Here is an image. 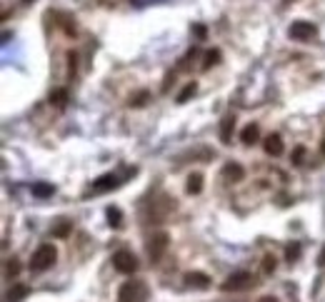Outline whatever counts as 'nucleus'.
I'll return each instance as SVG.
<instances>
[{
  "mask_svg": "<svg viewBox=\"0 0 325 302\" xmlns=\"http://www.w3.org/2000/svg\"><path fill=\"white\" fill-rule=\"evenodd\" d=\"M55 260H58V250L45 242V245H40V247L33 252V257H30V270H33V272H45V270H50V267L55 265Z\"/></svg>",
  "mask_w": 325,
  "mask_h": 302,
  "instance_id": "obj_1",
  "label": "nucleus"
},
{
  "mask_svg": "<svg viewBox=\"0 0 325 302\" xmlns=\"http://www.w3.org/2000/svg\"><path fill=\"white\" fill-rule=\"evenodd\" d=\"M148 300V287L143 280H128L118 290V302H145Z\"/></svg>",
  "mask_w": 325,
  "mask_h": 302,
  "instance_id": "obj_2",
  "label": "nucleus"
},
{
  "mask_svg": "<svg viewBox=\"0 0 325 302\" xmlns=\"http://www.w3.org/2000/svg\"><path fill=\"white\" fill-rule=\"evenodd\" d=\"M253 285H255V277H253L250 272L240 270V272H233V275L220 285V290H223V292H238V290H248V287H253Z\"/></svg>",
  "mask_w": 325,
  "mask_h": 302,
  "instance_id": "obj_3",
  "label": "nucleus"
},
{
  "mask_svg": "<svg viewBox=\"0 0 325 302\" xmlns=\"http://www.w3.org/2000/svg\"><path fill=\"white\" fill-rule=\"evenodd\" d=\"M315 33H318V28H315L313 23H308V20H295V23L288 28V35H290L293 40H298V43H308V40H313V38H315Z\"/></svg>",
  "mask_w": 325,
  "mask_h": 302,
  "instance_id": "obj_4",
  "label": "nucleus"
},
{
  "mask_svg": "<svg viewBox=\"0 0 325 302\" xmlns=\"http://www.w3.org/2000/svg\"><path fill=\"white\" fill-rule=\"evenodd\" d=\"M113 267L120 272V275H133L138 270V257L130 252V250H118L113 255Z\"/></svg>",
  "mask_w": 325,
  "mask_h": 302,
  "instance_id": "obj_5",
  "label": "nucleus"
},
{
  "mask_svg": "<svg viewBox=\"0 0 325 302\" xmlns=\"http://www.w3.org/2000/svg\"><path fill=\"white\" fill-rule=\"evenodd\" d=\"M168 245H170V237H168V232H155V235L148 240V257H150L153 262H158V260L165 255Z\"/></svg>",
  "mask_w": 325,
  "mask_h": 302,
  "instance_id": "obj_6",
  "label": "nucleus"
},
{
  "mask_svg": "<svg viewBox=\"0 0 325 302\" xmlns=\"http://www.w3.org/2000/svg\"><path fill=\"white\" fill-rule=\"evenodd\" d=\"M120 182H123V180H120L118 175H113V172H110V175H103V177H98V180L93 182V192H110V190L118 187Z\"/></svg>",
  "mask_w": 325,
  "mask_h": 302,
  "instance_id": "obj_7",
  "label": "nucleus"
},
{
  "mask_svg": "<svg viewBox=\"0 0 325 302\" xmlns=\"http://www.w3.org/2000/svg\"><path fill=\"white\" fill-rule=\"evenodd\" d=\"M233 130H235V115H225L220 120V143L223 145L233 143Z\"/></svg>",
  "mask_w": 325,
  "mask_h": 302,
  "instance_id": "obj_8",
  "label": "nucleus"
},
{
  "mask_svg": "<svg viewBox=\"0 0 325 302\" xmlns=\"http://www.w3.org/2000/svg\"><path fill=\"white\" fill-rule=\"evenodd\" d=\"M263 148H265V152L270 155V157H280L283 155V138L280 135H268L265 140H263Z\"/></svg>",
  "mask_w": 325,
  "mask_h": 302,
  "instance_id": "obj_9",
  "label": "nucleus"
},
{
  "mask_svg": "<svg viewBox=\"0 0 325 302\" xmlns=\"http://www.w3.org/2000/svg\"><path fill=\"white\" fill-rule=\"evenodd\" d=\"M185 285L193 290H208L210 287V277L205 272H188L185 275Z\"/></svg>",
  "mask_w": 325,
  "mask_h": 302,
  "instance_id": "obj_10",
  "label": "nucleus"
},
{
  "mask_svg": "<svg viewBox=\"0 0 325 302\" xmlns=\"http://www.w3.org/2000/svg\"><path fill=\"white\" fill-rule=\"evenodd\" d=\"M223 177L230 180V182H240V180L245 177V170H243V165H238V162H228V165L223 167Z\"/></svg>",
  "mask_w": 325,
  "mask_h": 302,
  "instance_id": "obj_11",
  "label": "nucleus"
},
{
  "mask_svg": "<svg viewBox=\"0 0 325 302\" xmlns=\"http://www.w3.org/2000/svg\"><path fill=\"white\" fill-rule=\"evenodd\" d=\"M30 295V287L28 285H13L10 290H8V295H5V302H20V300H25Z\"/></svg>",
  "mask_w": 325,
  "mask_h": 302,
  "instance_id": "obj_12",
  "label": "nucleus"
},
{
  "mask_svg": "<svg viewBox=\"0 0 325 302\" xmlns=\"http://www.w3.org/2000/svg\"><path fill=\"white\" fill-rule=\"evenodd\" d=\"M50 232H53V237L65 240V237H70V232H73V223H70V220H65V218H60L55 225L50 227Z\"/></svg>",
  "mask_w": 325,
  "mask_h": 302,
  "instance_id": "obj_13",
  "label": "nucleus"
},
{
  "mask_svg": "<svg viewBox=\"0 0 325 302\" xmlns=\"http://www.w3.org/2000/svg\"><path fill=\"white\" fill-rule=\"evenodd\" d=\"M30 192L38 197V200H45V197H53V192H55V187L50 185V182H33V187H30Z\"/></svg>",
  "mask_w": 325,
  "mask_h": 302,
  "instance_id": "obj_14",
  "label": "nucleus"
},
{
  "mask_svg": "<svg viewBox=\"0 0 325 302\" xmlns=\"http://www.w3.org/2000/svg\"><path fill=\"white\" fill-rule=\"evenodd\" d=\"M258 138H260V130H258V125H245L243 128V133H240V140L245 143V145H253V143H258Z\"/></svg>",
  "mask_w": 325,
  "mask_h": 302,
  "instance_id": "obj_15",
  "label": "nucleus"
},
{
  "mask_svg": "<svg viewBox=\"0 0 325 302\" xmlns=\"http://www.w3.org/2000/svg\"><path fill=\"white\" fill-rule=\"evenodd\" d=\"M185 190H188L190 195H200V192H203V175H200V172H193V175L188 177Z\"/></svg>",
  "mask_w": 325,
  "mask_h": 302,
  "instance_id": "obj_16",
  "label": "nucleus"
},
{
  "mask_svg": "<svg viewBox=\"0 0 325 302\" xmlns=\"http://www.w3.org/2000/svg\"><path fill=\"white\" fill-rule=\"evenodd\" d=\"M105 215H108V225L110 227H118L123 225V213H120V208H115V205H110L108 210H105Z\"/></svg>",
  "mask_w": 325,
  "mask_h": 302,
  "instance_id": "obj_17",
  "label": "nucleus"
},
{
  "mask_svg": "<svg viewBox=\"0 0 325 302\" xmlns=\"http://www.w3.org/2000/svg\"><path fill=\"white\" fill-rule=\"evenodd\" d=\"M50 105H55V108L63 110L65 105H68V90H63V87L53 90V92H50Z\"/></svg>",
  "mask_w": 325,
  "mask_h": 302,
  "instance_id": "obj_18",
  "label": "nucleus"
},
{
  "mask_svg": "<svg viewBox=\"0 0 325 302\" xmlns=\"http://www.w3.org/2000/svg\"><path fill=\"white\" fill-rule=\"evenodd\" d=\"M148 100H150V92H148V90H140V92L130 95L128 105H130V108H143V105H145Z\"/></svg>",
  "mask_w": 325,
  "mask_h": 302,
  "instance_id": "obj_19",
  "label": "nucleus"
},
{
  "mask_svg": "<svg viewBox=\"0 0 325 302\" xmlns=\"http://www.w3.org/2000/svg\"><path fill=\"white\" fill-rule=\"evenodd\" d=\"M220 63V50H208L205 53V63H203V70H210L213 65Z\"/></svg>",
  "mask_w": 325,
  "mask_h": 302,
  "instance_id": "obj_20",
  "label": "nucleus"
},
{
  "mask_svg": "<svg viewBox=\"0 0 325 302\" xmlns=\"http://www.w3.org/2000/svg\"><path fill=\"white\" fill-rule=\"evenodd\" d=\"M300 252H303V247H300L298 242H293V245L285 247V260H288V262H295V260L300 257Z\"/></svg>",
  "mask_w": 325,
  "mask_h": 302,
  "instance_id": "obj_21",
  "label": "nucleus"
},
{
  "mask_svg": "<svg viewBox=\"0 0 325 302\" xmlns=\"http://www.w3.org/2000/svg\"><path fill=\"white\" fill-rule=\"evenodd\" d=\"M195 90H198V85H195V82H188V85L180 90V95H178V103H180V105H183V103H188V100H190V97L195 95Z\"/></svg>",
  "mask_w": 325,
  "mask_h": 302,
  "instance_id": "obj_22",
  "label": "nucleus"
},
{
  "mask_svg": "<svg viewBox=\"0 0 325 302\" xmlns=\"http://www.w3.org/2000/svg\"><path fill=\"white\" fill-rule=\"evenodd\" d=\"M20 272V262L18 260H8L5 262V277H15Z\"/></svg>",
  "mask_w": 325,
  "mask_h": 302,
  "instance_id": "obj_23",
  "label": "nucleus"
},
{
  "mask_svg": "<svg viewBox=\"0 0 325 302\" xmlns=\"http://www.w3.org/2000/svg\"><path fill=\"white\" fill-rule=\"evenodd\" d=\"M275 265H278V262H275L273 255H265V257H263V272H265V275L275 272Z\"/></svg>",
  "mask_w": 325,
  "mask_h": 302,
  "instance_id": "obj_24",
  "label": "nucleus"
},
{
  "mask_svg": "<svg viewBox=\"0 0 325 302\" xmlns=\"http://www.w3.org/2000/svg\"><path fill=\"white\" fill-rule=\"evenodd\" d=\"M303 157H305V148L303 145H298L293 155H290V160H293V165H303Z\"/></svg>",
  "mask_w": 325,
  "mask_h": 302,
  "instance_id": "obj_25",
  "label": "nucleus"
},
{
  "mask_svg": "<svg viewBox=\"0 0 325 302\" xmlns=\"http://www.w3.org/2000/svg\"><path fill=\"white\" fill-rule=\"evenodd\" d=\"M193 33L198 35V40H205V38H208V30H205V25H193Z\"/></svg>",
  "mask_w": 325,
  "mask_h": 302,
  "instance_id": "obj_26",
  "label": "nucleus"
},
{
  "mask_svg": "<svg viewBox=\"0 0 325 302\" xmlns=\"http://www.w3.org/2000/svg\"><path fill=\"white\" fill-rule=\"evenodd\" d=\"M75 65H78V55L70 50L68 53V68H70V73H75Z\"/></svg>",
  "mask_w": 325,
  "mask_h": 302,
  "instance_id": "obj_27",
  "label": "nucleus"
},
{
  "mask_svg": "<svg viewBox=\"0 0 325 302\" xmlns=\"http://www.w3.org/2000/svg\"><path fill=\"white\" fill-rule=\"evenodd\" d=\"M258 302H278V300H275V297H270V295H265V297H260Z\"/></svg>",
  "mask_w": 325,
  "mask_h": 302,
  "instance_id": "obj_28",
  "label": "nucleus"
},
{
  "mask_svg": "<svg viewBox=\"0 0 325 302\" xmlns=\"http://www.w3.org/2000/svg\"><path fill=\"white\" fill-rule=\"evenodd\" d=\"M320 265H325V250L320 252Z\"/></svg>",
  "mask_w": 325,
  "mask_h": 302,
  "instance_id": "obj_29",
  "label": "nucleus"
},
{
  "mask_svg": "<svg viewBox=\"0 0 325 302\" xmlns=\"http://www.w3.org/2000/svg\"><path fill=\"white\" fill-rule=\"evenodd\" d=\"M320 155L325 157V140H323V145H320Z\"/></svg>",
  "mask_w": 325,
  "mask_h": 302,
  "instance_id": "obj_30",
  "label": "nucleus"
},
{
  "mask_svg": "<svg viewBox=\"0 0 325 302\" xmlns=\"http://www.w3.org/2000/svg\"><path fill=\"white\" fill-rule=\"evenodd\" d=\"M23 3H33V0H23Z\"/></svg>",
  "mask_w": 325,
  "mask_h": 302,
  "instance_id": "obj_31",
  "label": "nucleus"
}]
</instances>
